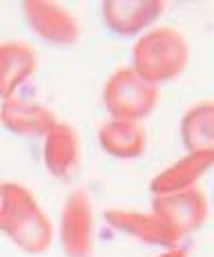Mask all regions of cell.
Segmentation results:
<instances>
[{
    "label": "cell",
    "mask_w": 214,
    "mask_h": 257,
    "mask_svg": "<svg viewBox=\"0 0 214 257\" xmlns=\"http://www.w3.org/2000/svg\"><path fill=\"white\" fill-rule=\"evenodd\" d=\"M185 63L187 45L172 29H154L134 49V72L152 85L181 74Z\"/></svg>",
    "instance_id": "cell-1"
},
{
    "label": "cell",
    "mask_w": 214,
    "mask_h": 257,
    "mask_svg": "<svg viewBox=\"0 0 214 257\" xmlns=\"http://www.w3.org/2000/svg\"><path fill=\"white\" fill-rule=\"evenodd\" d=\"M156 103V85L143 81L134 70H118L105 85V105L114 121L134 123Z\"/></svg>",
    "instance_id": "cell-2"
},
{
    "label": "cell",
    "mask_w": 214,
    "mask_h": 257,
    "mask_svg": "<svg viewBox=\"0 0 214 257\" xmlns=\"http://www.w3.org/2000/svg\"><path fill=\"white\" fill-rule=\"evenodd\" d=\"M207 204L198 190H181L172 195H161L154 204V215L174 230H190L201 226L205 219Z\"/></svg>",
    "instance_id": "cell-3"
},
{
    "label": "cell",
    "mask_w": 214,
    "mask_h": 257,
    "mask_svg": "<svg viewBox=\"0 0 214 257\" xmlns=\"http://www.w3.org/2000/svg\"><path fill=\"white\" fill-rule=\"evenodd\" d=\"M36 65V56L25 43L0 45V96H9Z\"/></svg>",
    "instance_id": "cell-4"
},
{
    "label": "cell",
    "mask_w": 214,
    "mask_h": 257,
    "mask_svg": "<svg viewBox=\"0 0 214 257\" xmlns=\"http://www.w3.org/2000/svg\"><path fill=\"white\" fill-rule=\"evenodd\" d=\"M163 3H105V23L118 34H134L163 14Z\"/></svg>",
    "instance_id": "cell-5"
},
{
    "label": "cell",
    "mask_w": 214,
    "mask_h": 257,
    "mask_svg": "<svg viewBox=\"0 0 214 257\" xmlns=\"http://www.w3.org/2000/svg\"><path fill=\"white\" fill-rule=\"evenodd\" d=\"M25 7L29 9L27 16L32 25L45 38L56 43H69L76 38V23L69 14H65V9L49 3H29Z\"/></svg>",
    "instance_id": "cell-6"
},
{
    "label": "cell",
    "mask_w": 214,
    "mask_h": 257,
    "mask_svg": "<svg viewBox=\"0 0 214 257\" xmlns=\"http://www.w3.org/2000/svg\"><path fill=\"white\" fill-rule=\"evenodd\" d=\"M210 166H212V155H192L187 159H183L181 164L172 166L163 175H158L152 184V190L156 195H172V192L190 190V186Z\"/></svg>",
    "instance_id": "cell-7"
},
{
    "label": "cell",
    "mask_w": 214,
    "mask_h": 257,
    "mask_svg": "<svg viewBox=\"0 0 214 257\" xmlns=\"http://www.w3.org/2000/svg\"><path fill=\"white\" fill-rule=\"evenodd\" d=\"M63 237L69 250L87 246L92 237V206L85 192H76L74 197H69L63 215Z\"/></svg>",
    "instance_id": "cell-8"
},
{
    "label": "cell",
    "mask_w": 214,
    "mask_h": 257,
    "mask_svg": "<svg viewBox=\"0 0 214 257\" xmlns=\"http://www.w3.org/2000/svg\"><path fill=\"white\" fill-rule=\"evenodd\" d=\"M47 166L52 175L69 177L76 170L78 161V139L76 132L69 130L67 125L52 127L47 139Z\"/></svg>",
    "instance_id": "cell-9"
},
{
    "label": "cell",
    "mask_w": 214,
    "mask_h": 257,
    "mask_svg": "<svg viewBox=\"0 0 214 257\" xmlns=\"http://www.w3.org/2000/svg\"><path fill=\"white\" fill-rule=\"evenodd\" d=\"M101 146L114 157H136L145 148V135L134 123L112 121L101 127Z\"/></svg>",
    "instance_id": "cell-10"
},
{
    "label": "cell",
    "mask_w": 214,
    "mask_h": 257,
    "mask_svg": "<svg viewBox=\"0 0 214 257\" xmlns=\"http://www.w3.org/2000/svg\"><path fill=\"white\" fill-rule=\"evenodd\" d=\"M3 121L7 123V127H12L14 132H45L49 127L56 125L54 116L49 114L45 107L29 105V103L21 101H7L3 107Z\"/></svg>",
    "instance_id": "cell-11"
},
{
    "label": "cell",
    "mask_w": 214,
    "mask_h": 257,
    "mask_svg": "<svg viewBox=\"0 0 214 257\" xmlns=\"http://www.w3.org/2000/svg\"><path fill=\"white\" fill-rule=\"evenodd\" d=\"M212 103L196 105L185 114L183 137L192 155H212Z\"/></svg>",
    "instance_id": "cell-12"
},
{
    "label": "cell",
    "mask_w": 214,
    "mask_h": 257,
    "mask_svg": "<svg viewBox=\"0 0 214 257\" xmlns=\"http://www.w3.org/2000/svg\"><path fill=\"white\" fill-rule=\"evenodd\" d=\"M109 219L114 226L129 233H136L145 239H161V241H172L176 233H172L170 226H165L156 215H141V212H125V210H114L109 212Z\"/></svg>",
    "instance_id": "cell-13"
}]
</instances>
